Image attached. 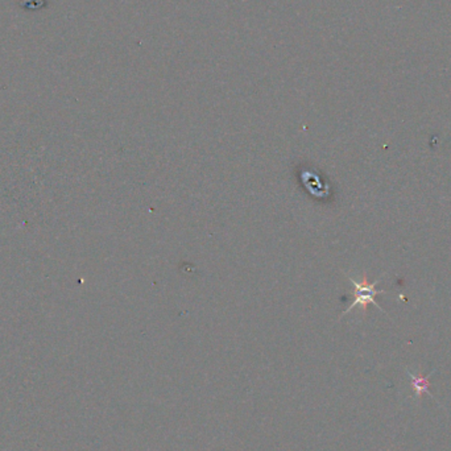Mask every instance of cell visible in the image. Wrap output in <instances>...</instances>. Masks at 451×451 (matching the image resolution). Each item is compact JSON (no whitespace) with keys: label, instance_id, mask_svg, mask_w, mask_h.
I'll list each match as a JSON object with an SVG mask.
<instances>
[{"label":"cell","instance_id":"1","mask_svg":"<svg viewBox=\"0 0 451 451\" xmlns=\"http://www.w3.org/2000/svg\"><path fill=\"white\" fill-rule=\"evenodd\" d=\"M347 278H348V281H350L351 284H352V286H354V289H352V301H351L350 306L343 311L342 315H346L347 313H350V311L356 306H360L361 309H363V311H365L367 310L368 303H373L379 310L385 313V311L383 310V307L379 305V302H376L375 300V297L377 296V294H383V293H385L384 290L376 289V285L379 284L380 278L373 282H368L365 277H363L361 281H356L355 278L350 277V276H347Z\"/></svg>","mask_w":451,"mask_h":451},{"label":"cell","instance_id":"2","mask_svg":"<svg viewBox=\"0 0 451 451\" xmlns=\"http://www.w3.org/2000/svg\"><path fill=\"white\" fill-rule=\"evenodd\" d=\"M406 372H408V376L410 377L411 383H413V386H414L417 396H421L422 393H430L429 377L431 376V373H430L429 376H426V377H422V376H414L409 371H406Z\"/></svg>","mask_w":451,"mask_h":451}]
</instances>
